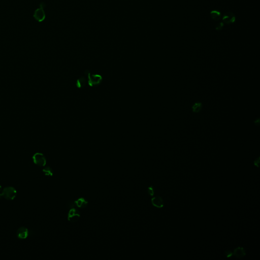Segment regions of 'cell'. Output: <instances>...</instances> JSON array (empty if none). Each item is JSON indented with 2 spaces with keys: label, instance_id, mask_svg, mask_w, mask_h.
I'll list each match as a JSON object with an SVG mask.
<instances>
[{
  "label": "cell",
  "instance_id": "obj_8",
  "mask_svg": "<svg viewBox=\"0 0 260 260\" xmlns=\"http://www.w3.org/2000/svg\"><path fill=\"white\" fill-rule=\"evenodd\" d=\"M233 255L238 258H242L246 255L245 249L242 247H238L234 251Z\"/></svg>",
  "mask_w": 260,
  "mask_h": 260
},
{
  "label": "cell",
  "instance_id": "obj_14",
  "mask_svg": "<svg viewBox=\"0 0 260 260\" xmlns=\"http://www.w3.org/2000/svg\"><path fill=\"white\" fill-rule=\"evenodd\" d=\"M224 25V23L222 22V23H218V24L216 25L215 26V29L217 31H220L221 29H222V27Z\"/></svg>",
  "mask_w": 260,
  "mask_h": 260
},
{
  "label": "cell",
  "instance_id": "obj_11",
  "mask_svg": "<svg viewBox=\"0 0 260 260\" xmlns=\"http://www.w3.org/2000/svg\"><path fill=\"white\" fill-rule=\"evenodd\" d=\"M210 16L212 19L215 21H218L221 17V13L218 10H213L210 12Z\"/></svg>",
  "mask_w": 260,
  "mask_h": 260
},
{
  "label": "cell",
  "instance_id": "obj_3",
  "mask_svg": "<svg viewBox=\"0 0 260 260\" xmlns=\"http://www.w3.org/2000/svg\"><path fill=\"white\" fill-rule=\"evenodd\" d=\"M32 158L34 163L40 167L45 166L46 164V157L42 153H36L34 154Z\"/></svg>",
  "mask_w": 260,
  "mask_h": 260
},
{
  "label": "cell",
  "instance_id": "obj_1",
  "mask_svg": "<svg viewBox=\"0 0 260 260\" xmlns=\"http://www.w3.org/2000/svg\"><path fill=\"white\" fill-rule=\"evenodd\" d=\"M17 195V191L15 188L9 186L3 189L2 192L0 193V199L4 198L6 199L12 200L14 199Z\"/></svg>",
  "mask_w": 260,
  "mask_h": 260
},
{
  "label": "cell",
  "instance_id": "obj_10",
  "mask_svg": "<svg viewBox=\"0 0 260 260\" xmlns=\"http://www.w3.org/2000/svg\"><path fill=\"white\" fill-rule=\"evenodd\" d=\"M202 104L201 102H197L194 104V105L192 107V110L193 111V112L194 113H199L202 110Z\"/></svg>",
  "mask_w": 260,
  "mask_h": 260
},
{
  "label": "cell",
  "instance_id": "obj_16",
  "mask_svg": "<svg viewBox=\"0 0 260 260\" xmlns=\"http://www.w3.org/2000/svg\"><path fill=\"white\" fill-rule=\"evenodd\" d=\"M1 191H2V186L0 185V193L1 192Z\"/></svg>",
  "mask_w": 260,
  "mask_h": 260
},
{
  "label": "cell",
  "instance_id": "obj_6",
  "mask_svg": "<svg viewBox=\"0 0 260 260\" xmlns=\"http://www.w3.org/2000/svg\"><path fill=\"white\" fill-rule=\"evenodd\" d=\"M151 203L153 206L159 208H161L164 207V200L160 196H156L155 197L151 199Z\"/></svg>",
  "mask_w": 260,
  "mask_h": 260
},
{
  "label": "cell",
  "instance_id": "obj_4",
  "mask_svg": "<svg viewBox=\"0 0 260 260\" xmlns=\"http://www.w3.org/2000/svg\"><path fill=\"white\" fill-rule=\"evenodd\" d=\"M80 213L78 212V211L76 209L72 208L70 210L69 212L68 213V220L69 221L74 223L78 221L79 220L80 218Z\"/></svg>",
  "mask_w": 260,
  "mask_h": 260
},
{
  "label": "cell",
  "instance_id": "obj_12",
  "mask_svg": "<svg viewBox=\"0 0 260 260\" xmlns=\"http://www.w3.org/2000/svg\"><path fill=\"white\" fill-rule=\"evenodd\" d=\"M43 172L44 173L46 176H52L54 174V171L50 167H45L43 169Z\"/></svg>",
  "mask_w": 260,
  "mask_h": 260
},
{
  "label": "cell",
  "instance_id": "obj_15",
  "mask_svg": "<svg viewBox=\"0 0 260 260\" xmlns=\"http://www.w3.org/2000/svg\"><path fill=\"white\" fill-rule=\"evenodd\" d=\"M224 254H225V256H226V258H230L233 255V253H232V252L229 251H225Z\"/></svg>",
  "mask_w": 260,
  "mask_h": 260
},
{
  "label": "cell",
  "instance_id": "obj_7",
  "mask_svg": "<svg viewBox=\"0 0 260 260\" xmlns=\"http://www.w3.org/2000/svg\"><path fill=\"white\" fill-rule=\"evenodd\" d=\"M16 235L19 239H25L29 236V230L25 227H20L17 230Z\"/></svg>",
  "mask_w": 260,
  "mask_h": 260
},
{
  "label": "cell",
  "instance_id": "obj_9",
  "mask_svg": "<svg viewBox=\"0 0 260 260\" xmlns=\"http://www.w3.org/2000/svg\"><path fill=\"white\" fill-rule=\"evenodd\" d=\"M75 206L80 208H84L88 206V202L83 198H80L75 201Z\"/></svg>",
  "mask_w": 260,
  "mask_h": 260
},
{
  "label": "cell",
  "instance_id": "obj_2",
  "mask_svg": "<svg viewBox=\"0 0 260 260\" xmlns=\"http://www.w3.org/2000/svg\"><path fill=\"white\" fill-rule=\"evenodd\" d=\"M45 4L44 3H41L40 4V7L36 9L34 12V17L36 20L39 22H41L45 19V13L44 8L45 7Z\"/></svg>",
  "mask_w": 260,
  "mask_h": 260
},
{
  "label": "cell",
  "instance_id": "obj_13",
  "mask_svg": "<svg viewBox=\"0 0 260 260\" xmlns=\"http://www.w3.org/2000/svg\"><path fill=\"white\" fill-rule=\"evenodd\" d=\"M147 193L151 196H153L154 195L155 190H154V188H153V186H150L149 187H148V188H147Z\"/></svg>",
  "mask_w": 260,
  "mask_h": 260
},
{
  "label": "cell",
  "instance_id": "obj_5",
  "mask_svg": "<svg viewBox=\"0 0 260 260\" xmlns=\"http://www.w3.org/2000/svg\"><path fill=\"white\" fill-rule=\"evenodd\" d=\"M235 16L232 12H231L225 13L222 17L223 23L228 24V25L233 23L235 21Z\"/></svg>",
  "mask_w": 260,
  "mask_h": 260
}]
</instances>
